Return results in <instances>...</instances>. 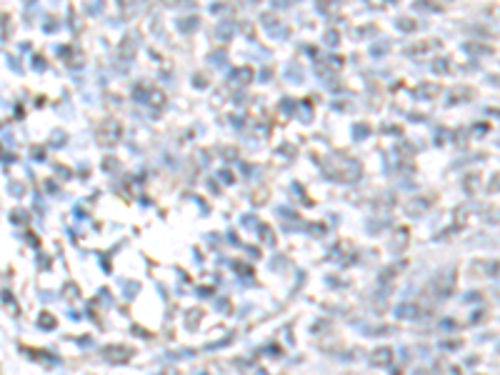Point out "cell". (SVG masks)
<instances>
[{
  "label": "cell",
  "mask_w": 500,
  "mask_h": 375,
  "mask_svg": "<svg viewBox=\"0 0 500 375\" xmlns=\"http://www.w3.org/2000/svg\"><path fill=\"white\" fill-rule=\"evenodd\" d=\"M490 190H495V193H500V173H495L493 178H490Z\"/></svg>",
  "instance_id": "1"
}]
</instances>
